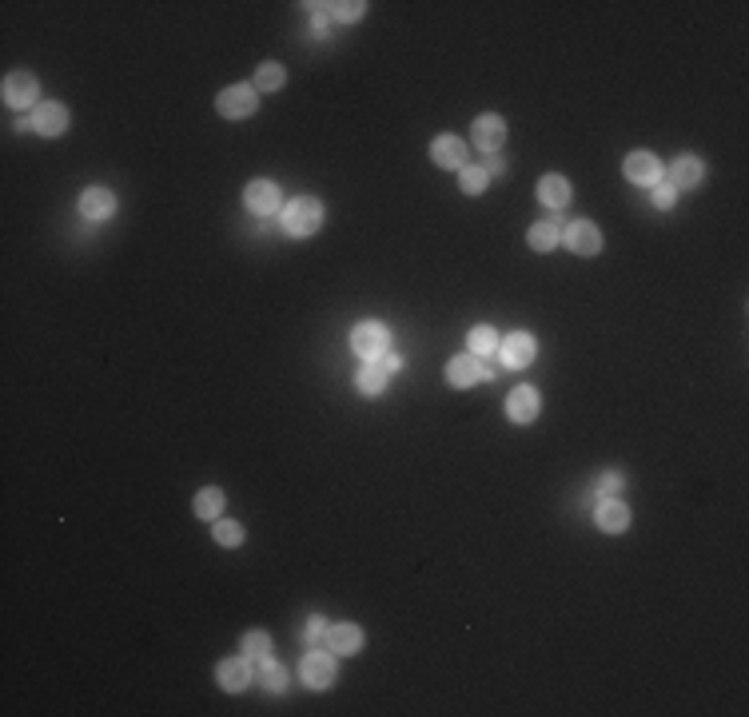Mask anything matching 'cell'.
Returning <instances> with one entry per match:
<instances>
[{"instance_id": "603a6c76", "label": "cell", "mask_w": 749, "mask_h": 717, "mask_svg": "<svg viewBox=\"0 0 749 717\" xmlns=\"http://www.w3.org/2000/svg\"><path fill=\"white\" fill-rule=\"evenodd\" d=\"M255 678H259V686L271 689V694H279V689L287 686V670H284V665H279L271 654L259 657V670H255Z\"/></svg>"}, {"instance_id": "44dd1931", "label": "cell", "mask_w": 749, "mask_h": 717, "mask_svg": "<svg viewBox=\"0 0 749 717\" xmlns=\"http://www.w3.org/2000/svg\"><path fill=\"white\" fill-rule=\"evenodd\" d=\"M219 515H224V490H219V486H203V490L195 494V518L216 523Z\"/></svg>"}, {"instance_id": "484cf974", "label": "cell", "mask_w": 749, "mask_h": 717, "mask_svg": "<svg viewBox=\"0 0 749 717\" xmlns=\"http://www.w3.org/2000/svg\"><path fill=\"white\" fill-rule=\"evenodd\" d=\"M487 184H490V176L482 172L479 164H471V168H458V187H463L466 195H479V192H487Z\"/></svg>"}, {"instance_id": "e0dca14e", "label": "cell", "mask_w": 749, "mask_h": 717, "mask_svg": "<svg viewBox=\"0 0 749 717\" xmlns=\"http://www.w3.org/2000/svg\"><path fill=\"white\" fill-rule=\"evenodd\" d=\"M431 160H435L439 168H466V144L458 140V136H435V144H431Z\"/></svg>"}, {"instance_id": "4316f807", "label": "cell", "mask_w": 749, "mask_h": 717, "mask_svg": "<svg viewBox=\"0 0 749 717\" xmlns=\"http://www.w3.org/2000/svg\"><path fill=\"white\" fill-rule=\"evenodd\" d=\"M498 351V335H495V327H474L471 331V355H495Z\"/></svg>"}, {"instance_id": "6da1fadb", "label": "cell", "mask_w": 749, "mask_h": 717, "mask_svg": "<svg viewBox=\"0 0 749 717\" xmlns=\"http://www.w3.org/2000/svg\"><path fill=\"white\" fill-rule=\"evenodd\" d=\"M323 227V203L315 195H300L284 208V232L295 235V239H308Z\"/></svg>"}, {"instance_id": "9a60e30c", "label": "cell", "mask_w": 749, "mask_h": 717, "mask_svg": "<svg viewBox=\"0 0 749 717\" xmlns=\"http://www.w3.org/2000/svg\"><path fill=\"white\" fill-rule=\"evenodd\" d=\"M80 216L84 219H112L116 216V195L108 187H84L80 192Z\"/></svg>"}, {"instance_id": "2e32d148", "label": "cell", "mask_w": 749, "mask_h": 717, "mask_svg": "<svg viewBox=\"0 0 749 717\" xmlns=\"http://www.w3.org/2000/svg\"><path fill=\"white\" fill-rule=\"evenodd\" d=\"M594 523H598V531H606V534H622V531H630V507H626V502H618V499L598 502Z\"/></svg>"}, {"instance_id": "f1b7e54d", "label": "cell", "mask_w": 749, "mask_h": 717, "mask_svg": "<svg viewBox=\"0 0 749 717\" xmlns=\"http://www.w3.org/2000/svg\"><path fill=\"white\" fill-rule=\"evenodd\" d=\"M240 650H243V657H263V654H271V638L263 634V630H251V634H243Z\"/></svg>"}, {"instance_id": "5b68a950", "label": "cell", "mask_w": 749, "mask_h": 717, "mask_svg": "<svg viewBox=\"0 0 749 717\" xmlns=\"http://www.w3.org/2000/svg\"><path fill=\"white\" fill-rule=\"evenodd\" d=\"M279 184H271V179H251L248 187H243V203H248V211L255 216H276L279 211Z\"/></svg>"}, {"instance_id": "d6a6232c", "label": "cell", "mask_w": 749, "mask_h": 717, "mask_svg": "<svg viewBox=\"0 0 749 717\" xmlns=\"http://www.w3.org/2000/svg\"><path fill=\"white\" fill-rule=\"evenodd\" d=\"M598 490H602V494H618V490H622V474H618V471H610V474H602V482H598Z\"/></svg>"}, {"instance_id": "836d02e7", "label": "cell", "mask_w": 749, "mask_h": 717, "mask_svg": "<svg viewBox=\"0 0 749 717\" xmlns=\"http://www.w3.org/2000/svg\"><path fill=\"white\" fill-rule=\"evenodd\" d=\"M479 168H482V172H487V176H502V172H506V164H502L498 156H487V160H482Z\"/></svg>"}, {"instance_id": "4fadbf2b", "label": "cell", "mask_w": 749, "mask_h": 717, "mask_svg": "<svg viewBox=\"0 0 749 717\" xmlns=\"http://www.w3.org/2000/svg\"><path fill=\"white\" fill-rule=\"evenodd\" d=\"M300 673H303V686L308 689H327L331 686V678H335V654H308L303 657V665H300Z\"/></svg>"}, {"instance_id": "e575fe53", "label": "cell", "mask_w": 749, "mask_h": 717, "mask_svg": "<svg viewBox=\"0 0 749 717\" xmlns=\"http://www.w3.org/2000/svg\"><path fill=\"white\" fill-rule=\"evenodd\" d=\"M379 363H383V367H387V371H399V367H403V358H399V355H391V351H387V355H383V358H379Z\"/></svg>"}, {"instance_id": "83f0119b", "label": "cell", "mask_w": 749, "mask_h": 717, "mask_svg": "<svg viewBox=\"0 0 749 717\" xmlns=\"http://www.w3.org/2000/svg\"><path fill=\"white\" fill-rule=\"evenodd\" d=\"M211 534H216V542L219 546H240L243 542V531H240V523H227V518H216V526H211Z\"/></svg>"}, {"instance_id": "4dcf8cb0", "label": "cell", "mask_w": 749, "mask_h": 717, "mask_svg": "<svg viewBox=\"0 0 749 717\" xmlns=\"http://www.w3.org/2000/svg\"><path fill=\"white\" fill-rule=\"evenodd\" d=\"M650 200H654V208H662V211L674 208V203H678V187H674V184H654V195H650Z\"/></svg>"}, {"instance_id": "277c9868", "label": "cell", "mask_w": 749, "mask_h": 717, "mask_svg": "<svg viewBox=\"0 0 749 717\" xmlns=\"http://www.w3.org/2000/svg\"><path fill=\"white\" fill-rule=\"evenodd\" d=\"M216 108H219V116H227V120H248L255 108H259V96H255V88H248V84H232V88L219 92Z\"/></svg>"}, {"instance_id": "52a82bcc", "label": "cell", "mask_w": 749, "mask_h": 717, "mask_svg": "<svg viewBox=\"0 0 749 717\" xmlns=\"http://www.w3.org/2000/svg\"><path fill=\"white\" fill-rule=\"evenodd\" d=\"M323 646H327L331 654H343V657H351V654H359L363 650V630L355 626V622H339V626H327V634H323Z\"/></svg>"}, {"instance_id": "7c38bea8", "label": "cell", "mask_w": 749, "mask_h": 717, "mask_svg": "<svg viewBox=\"0 0 749 717\" xmlns=\"http://www.w3.org/2000/svg\"><path fill=\"white\" fill-rule=\"evenodd\" d=\"M32 132L48 136V140H56V136L68 132V108L64 104H37L32 108Z\"/></svg>"}, {"instance_id": "d4e9b609", "label": "cell", "mask_w": 749, "mask_h": 717, "mask_svg": "<svg viewBox=\"0 0 749 717\" xmlns=\"http://www.w3.org/2000/svg\"><path fill=\"white\" fill-rule=\"evenodd\" d=\"M387 375L391 371L383 363H363V371H359V379H355V383H359L363 395H383V391H387Z\"/></svg>"}, {"instance_id": "8992f818", "label": "cell", "mask_w": 749, "mask_h": 717, "mask_svg": "<svg viewBox=\"0 0 749 717\" xmlns=\"http://www.w3.org/2000/svg\"><path fill=\"white\" fill-rule=\"evenodd\" d=\"M216 678H219V686L227 689V694H243V689L251 686V678H255V670H251V657H227V662H219L216 665Z\"/></svg>"}, {"instance_id": "3957f363", "label": "cell", "mask_w": 749, "mask_h": 717, "mask_svg": "<svg viewBox=\"0 0 749 717\" xmlns=\"http://www.w3.org/2000/svg\"><path fill=\"white\" fill-rule=\"evenodd\" d=\"M37 96H40V84L32 72H8L4 76V104L24 112V108H37Z\"/></svg>"}, {"instance_id": "ba28073f", "label": "cell", "mask_w": 749, "mask_h": 717, "mask_svg": "<svg viewBox=\"0 0 749 717\" xmlns=\"http://www.w3.org/2000/svg\"><path fill=\"white\" fill-rule=\"evenodd\" d=\"M471 140L479 144L487 156H495V152L502 148V140H506V120L495 116V112L479 116V120H474V128H471Z\"/></svg>"}, {"instance_id": "ac0fdd59", "label": "cell", "mask_w": 749, "mask_h": 717, "mask_svg": "<svg viewBox=\"0 0 749 717\" xmlns=\"http://www.w3.org/2000/svg\"><path fill=\"white\" fill-rule=\"evenodd\" d=\"M479 379H482L479 355H455L447 363V383H450V387H474Z\"/></svg>"}, {"instance_id": "f546056e", "label": "cell", "mask_w": 749, "mask_h": 717, "mask_svg": "<svg viewBox=\"0 0 749 717\" xmlns=\"http://www.w3.org/2000/svg\"><path fill=\"white\" fill-rule=\"evenodd\" d=\"M319 8L327 16H335V21H359L367 4H363V0H347V4H319Z\"/></svg>"}, {"instance_id": "cb8c5ba5", "label": "cell", "mask_w": 749, "mask_h": 717, "mask_svg": "<svg viewBox=\"0 0 749 717\" xmlns=\"http://www.w3.org/2000/svg\"><path fill=\"white\" fill-rule=\"evenodd\" d=\"M287 80L284 64H276V60H263L259 68H255V92H279Z\"/></svg>"}, {"instance_id": "5bb4252c", "label": "cell", "mask_w": 749, "mask_h": 717, "mask_svg": "<svg viewBox=\"0 0 749 717\" xmlns=\"http://www.w3.org/2000/svg\"><path fill=\"white\" fill-rule=\"evenodd\" d=\"M622 168H626L630 184H646V187L662 184V164H658V156H650V152H630Z\"/></svg>"}, {"instance_id": "30bf717a", "label": "cell", "mask_w": 749, "mask_h": 717, "mask_svg": "<svg viewBox=\"0 0 749 717\" xmlns=\"http://www.w3.org/2000/svg\"><path fill=\"white\" fill-rule=\"evenodd\" d=\"M562 239H566V247L574 255H598L602 251V232H598V224H590V219L570 224L566 232H562Z\"/></svg>"}, {"instance_id": "7402d4cb", "label": "cell", "mask_w": 749, "mask_h": 717, "mask_svg": "<svg viewBox=\"0 0 749 717\" xmlns=\"http://www.w3.org/2000/svg\"><path fill=\"white\" fill-rule=\"evenodd\" d=\"M570 195H574V192H570V184H566L562 176H547V179L539 184V200L547 203V208H555V211H558V208H566V203H570Z\"/></svg>"}, {"instance_id": "ffe728a7", "label": "cell", "mask_w": 749, "mask_h": 717, "mask_svg": "<svg viewBox=\"0 0 749 717\" xmlns=\"http://www.w3.org/2000/svg\"><path fill=\"white\" fill-rule=\"evenodd\" d=\"M702 176H705V164L697 156H678L674 164H670V179L666 184H674V187H697L702 184Z\"/></svg>"}, {"instance_id": "7a4b0ae2", "label": "cell", "mask_w": 749, "mask_h": 717, "mask_svg": "<svg viewBox=\"0 0 749 717\" xmlns=\"http://www.w3.org/2000/svg\"><path fill=\"white\" fill-rule=\"evenodd\" d=\"M351 351L359 355V358H367V363H379V358L391 351V331H387V323H379V319L359 323V327L351 331Z\"/></svg>"}, {"instance_id": "9c48e42d", "label": "cell", "mask_w": 749, "mask_h": 717, "mask_svg": "<svg viewBox=\"0 0 749 717\" xmlns=\"http://www.w3.org/2000/svg\"><path fill=\"white\" fill-rule=\"evenodd\" d=\"M542 411V399H539V391L534 387H514L510 391V399H506V418L510 423H518V426H526V423H534Z\"/></svg>"}, {"instance_id": "1f68e13d", "label": "cell", "mask_w": 749, "mask_h": 717, "mask_svg": "<svg viewBox=\"0 0 749 717\" xmlns=\"http://www.w3.org/2000/svg\"><path fill=\"white\" fill-rule=\"evenodd\" d=\"M323 634H327V622H323L319 614H311V622L303 626V638H308V642H323Z\"/></svg>"}, {"instance_id": "8fae6325", "label": "cell", "mask_w": 749, "mask_h": 717, "mask_svg": "<svg viewBox=\"0 0 749 717\" xmlns=\"http://www.w3.org/2000/svg\"><path fill=\"white\" fill-rule=\"evenodd\" d=\"M539 355V343H534V335H523V331H514V335H506L498 343V358H502V367H526L531 358Z\"/></svg>"}, {"instance_id": "d6986e66", "label": "cell", "mask_w": 749, "mask_h": 717, "mask_svg": "<svg viewBox=\"0 0 749 717\" xmlns=\"http://www.w3.org/2000/svg\"><path fill=\"white\" fill-rule=\"evenodd\" d=\"M562 232H566L562 216H550V219H542V224H534L531 232H526V243H531L534 251H550V247H558Z\"/></svg>"}]
</instances>
